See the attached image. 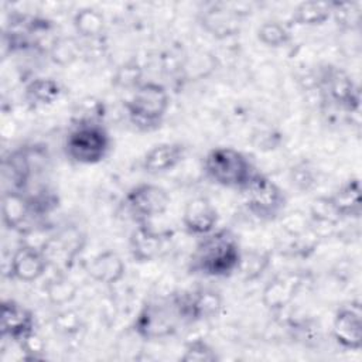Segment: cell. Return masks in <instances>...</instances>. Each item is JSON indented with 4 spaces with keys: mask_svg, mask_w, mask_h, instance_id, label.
<instances>
[{
    "mask_svg": "<svg viewBox=\"0 0 362 362\" xmlns=\"http://www.w3.org/2000/svg\"><path fill=\"white\" fill-rule=\"evenodd\" d=\"M291 180L293 184H296L300 189H308L314 182V178L305 165H297L296 168H293Z\"/></svg>",
    "mask_w": 362,
    "mask_h": 362,
    "instance_id": "31",
    "label": "cell"
},
{
    "mask_svg": "<svg viewBox=\"0 0 362 362\" xmlns=\"http://www.w3.org/2000/svg\"><path fill=\"white\" fill-rule=\"evenodd\" d=\"M124 106L130 122L139 130L153 132L164 120L170 106V96L163 85L144 82L136 86Z\"/></svg>",
    "mask_w": 362,
    "mask_h": 362,
    "instance_id": "2",
    "label": "cell"
},
{
    "mask_svg": "<svg viewBox=\"0 0 362 362\" xmlns=\"http://www.w3.org/2000/svg\"><path fill=\"white\" fill-rule=\"evenodd\" d=\"M168 205L167 191L156 184H139L124 198V206L137 225L150 223L156 216L163 215Z\"/></svg>",
    "mask_w": 362,
    "mask_h": 362,
    "instance_id": "6",
    "label": "cell"
},
{
    "mask_svg": "<svg viewBox=\"0 0 362 362\" xmlns=\"http://www.w3.org/2000/svg\"><path fill=\"white\" fill-rule=\"evenodd\" d=\"M324 83L328 96L348 112H356L359 109V89L355 82L341 69L328 68L324 75Z\"/></svg>",
    "mask_w": 362,
    "mask_h": 362,
    "instance_id": "14",
    "label": "cell"
},
{
    "mask_svg": "<svg viewBox=\"0 0 362 362\" xmlns=\"http://www.w3.org/2000/svg\"><path fill=\"white\" fill-rule=\"evenodd\" d=\"M332 14V4L327 1L308 0L300 3L294 10V21L303 25H320Z\"/></svg>",
    "mask_w": 362,
    "mask_h": 362,
    "instance_id": "22",
    "label": "cell"
},
{
    "mask_svg": "<svg viewBox=\"0 0 362 362\" xmlns=\"http://www.w3.org/2000/svg\"><path fill=\"white\" fill-rule=\"evenodd\" d=\"M178 317L173 300L170 304H148L137 315L134 329L140 337L147 339L163 338L175 331Z\"/></svg>",
    "mask_w": 362,
    "mask_h": 362,
    "instance_id": "8",
    "label": "cell"
},
{
    "mask_svg": "<svg viewBox=\"0 0 362 362\" xmlns=\"http://www.w3.org/2000/svg\"><path fill=\"white\" fill-rule=\"evenodd\" d=\"M74 27L82 37H98L103 31L105 18L96 8L83 7L74 17Z\"/></svg>",
    "mask_w": 362,
    "mask_h": 362,
    "instance_id": "23",
    "label": "cell"
},
{
    "mask_svg": "<svg viewBox=\"0 0 362 362\" xmlns=\"http://www.w3.org/2000/svg\"><path fill=\"white\" fill-rule=\"evenodd\" d=\"M269 266V255H262V253H255L249 259H243L238 272L240 270L245 274V280H255L257 279L263 270Z\"/></svg>",
    "mask_w": 362,
    "mask_h": 362,
    "instance_id": "27",
    "label": "cell"
},
{
    "mask_svg": "<svg viewBox=\"0 0 362 362\" xmlns=\"http://www.w3.org/2000/svg\"><path fill=\"white\" fill-rule=\"evenodd\" d=\"M1 214L3 222L10 229L20 228L28 215H33L28 197H25L20 191H7L3 195L1 202Z\"/></svg>",
    "mask_w": 362,
    "mask_h": 362,
    "instance_id": "19",
    "label": "cell"
},
{
    "mask_svg": "<svg viewBox=\"0 0 362 362\" xmlns=\"http://www.w3.org/2000/svg\"><path fill=\"white\" fill-rule=\"evenodd\" d=\"M339 218H359L361 215V185L358 178L348 180L334 195L328 197Z\"/></svg>",
    "mask_w": 362,
    "mask_h": 362,
    "instance_id": "18",
    "label": "cell"
},
{
    "mask_svg": "<svg viewBox=\"0 0 362 362\" xmlns=\"http://www.w3.org/2000/svg\"><path fill=\"white\" fill-rule=\"evenodd\" d=\"M204 171L215 184L243 189L256 173L250 160L232 147H215L204 158Z\"/></svg>",
    "mask_w": 362,
    "mask_h": 362,
    "instance_id": "4",
    "label": "cell"
},
{
    "mask_svg": "<svg viewBox=\"0 0 362 362\" xmlns=\"http://www.w3.org/2000/svg\"><path fill=\"white\" fill-rule=\"evenodd\" d=\"M242 192L249 212L256 218L274 221L283 215L287 202L284 191L269 177L256 171Z\"/></svg>",
    "mask_w": 362,
    "mask_h": 362,
    "instance_id": "5",
    "label": "cell"
},
{
    "mask_svg": "<svg viewBox=\"0 0 362 362\" xmlns=\"http://www.w3.org/2000/svg\"><path fill=\"white\" fill-rule=\"evenodd\" d=\"M81 320L74 311H62L55 317V328L64 334H75L79 329Z\"/></svg>",
    "mask_w": 362,
    "mask_h": 362,
    "instance_id": "30",
    "label": "cell"
},
{
    "mask_svg": "<svg viewBox=\"0 0 362 362\" xmlns=\"http://www.w3.org/2000/svg\"><path fill=\"white\" fill-rule=\"evenodd\" d=\"M64 148L66 156L78 164H98L110 150V136L96 120L79 119L68 132Z\"/></svg>",
    "mask_w": 362,
    "mask_h": 362,
    "instance_id": "3",
    "label": "cell"
},
{
    "mask_svg": "<svg viewBox=\"0 0 362 362\" xmlns=\"http://www.w3.org/2000/svg\"><path fill=\"white\" fill-rule=\"evenodd\" d=\"M187 148L181 143H160L150 148L143 158V170L157 175L177 167L185 157Z\"/></svg>",
    "mask_w": 362,
    "mask_h": 362,
    "instance_id": "15",
    "label": "cell"
},
{
    "mask_svg": "<svg viewBox=\"0 0 362 362\" xmlns=\"http://www.w3.org/2000/svg\"><path fill=\"white\" fill-rule=\"evenodd\" d=\"M49 263L44 249H38L33 245L20 246L11 256L10 272L11 276L20 281H35L47 270Z\"/></svg>",
    "mask_w": 362,
    "mask_h": 362,
    "instance_id": "9",
    "label": "cell"
},
{
    "mask_svg": "<svg viewBox=\"0 0 362 362\" xmlns=\"http://www.w3.org/2000/svg\"><path fill=\"white\" fill-rule=\"evenodd\" d=\"M165 235L156 230L150 223H140L132 232L130 252L137 262H150L158 256L163 249Z\"/></svg>",
    "mask_w": 362,
    "mask_h": 362,
    "instance_id": "16",
    "label": "cell"
},
{
    "mask_svg": "<svg viewBox=\"0 0 362 362\" xmlns=\"http://www.w3.org/2000/svg\"><path fill=\"white\" fill-rule=\"evenodd\" d=\"M218 223V211L205 197H195L185 204L182 212V225L189 235L204 236L215 230Z\"/></svg>",
    "mask_w": 362,
    "mask_h": 362,
    "instance_id": "11",
    "label": "cell"
},
{
    "mask_svg": "<svg viewBox=\"0 0 362 362\" xmlns=\"http://www.w3.org/2000/svg\"><path fill=\"white\" fill-rule=\"evenodd\" d=\"M178 315L182 321H201L216 317L222 310L221 296L209 288L185 291L173 297Z\"/></svg>",
    "mask_w": 362,
    "mask_h": 362,
    "instance_id": "7",
    "label": "cell"
},
{
    "mask_svg": "<svg viewBox=\"0 0 362 362\" xmlns=\"http://www.w3.org/2000/svg\"><path fill=\"white\" fill-rule=\"evenodd\" d=\"M33 313L14 300H4L1 304V334L16 342L23 341L35 332Z\"/></svg>",
    "mask_w": 362,
    "mask_h": 362,
    "instance_id": "12",
    "label": "cell"
},
{
    "mask_svg": "<svg viewBox=\"0 0 362 362\" xmlns=\"http://www.w3.org/2000/svg\"><path fill=\"white\" fill-rule=\"evenodd\" d=\"M242 252L236 236L229 229H216L201 236L189 260L192 273L208 277H226L238 272Z\"/></svg>",
    "mask_w": 362,
    "mask_h": 362,
    "instance_id": "1",
    "label": "cell"
},
{
    "mask_svg": "<svg viewBox=\"0 0 362 362\" xmlns=\"http://www.w3.org/2000/svg\"><path fill=\"white\" fill-rule=\"evenodd\" d=\"M303 286V276L298 273H284L272 279L262 293L263 304L273 310L279 311L288 305L293 298L297 296L298 290Z\"/></svg>",
    "mask_w": 362,
    "mask_h": 362,
    "instance_id": "13",
    "label": "cell"
},
{
    "mask_svg": "<svg viewBox=\"0 0 362 362\" xmlns=\"http://www.w3.org/2000/svg\"><path fill=\"white\" fill-rule=\"evenodd\" d=\"M202 25L212 35L226 38L239 31V14L235 11H228L222 7H215L204 14Z\"/></svg>",
    "mask_w": 362,
    "mask_h": 362,
    "instance_id": "20",
    "label": "cell"
},
{
    "mask_svg": "<svg viewBox=\"0 0 362 362\" xmlns=\"http://www.w3.org/2000/svg\"><path fill=\"white\" fill-rule=\"evenodd\" d=\"M257 38L267 47H283L290 41L288 30L279 21H266L257 30Z\"/></svg>",
    "mask_w": 362,
    "mask_h": 362,
    "instance_id": "24",
    "label": "cell"
},
{
    "mask_svg": "<svg viewBox=\"0 0 362 362\" xmlns=\"http://www.w3.org/2000/svg\"><path fill=\"white\" fill-rule=\"evenodd\" d=\"M332 4V13L342 27L351 30L359 24V11L352 8V4L349 3H331Z\"/></svg>",
    "mask_w": 362,
    "mask_h": 362,
    "instance_id": "29",
    "label": "cell"
},
{
    "mask_svg": "<svg viewBox=\"0 0 362 362\" xmlns=\"http://www.w3.org/2000/svg\"><path fill=\"white\" fill-rule=\"evenodd\" d=\"M124 272H126V266L122 257L112 250L99 253L96 257H93V260L89 263V267H88L89 276L95 281H99L103 284H115L120 281L122 277L124 276Z\"/></svg>",
    "mask_w": 362,
    "mask_h": 362,
    "instance_id": "17",
    "label": "cell"
},
{
    "mask_svg": "<svg viewBox=\"0 0 362 362\" xmlns=\"http://www.w3.org/2000/svg\"><path fill=\"white\" fill-rule=\"evenodd\" d=\"M62 95V86L52 78H37L25 86V98L34 106L51 105Z\"/></svg>",
    "mask_w": 362,
    "mask_h": 362,
    "instance_id": "21",
    "label": "cell"
},
{
    "mask_svg": "<svg viewBox=\"0 0 362 362\" xmlns=\"http://www.w3.org/2000/svg\"><path fill=\"white\" fill-rule=\"evenodd\" d=\"M181 359L188 362H214L218 359V355L204 339H194L185 345Z\"/></svg>",
    "mask_w": 362,
    "mask_h": 362,
    "instance_id": "25",
    "label": "cell"
},
{
    "mask_svg": "<svg viewBox=\"0 0 362 362\" xmlns=\"http://www.w3.org/2000/svg\"><path fill=\"white\" fill-rule=\"evenodd\" d=\"M332 335L337 344L345 349L356 351L362 345V320L358 304L341 307L332 322Z\"/></svg>",
    "mask_w": 362,
    "mask_h": 362,
    "instance_id": "10",
    "label": "cell"
},
{
    "mask_svg": "<svg viewBox=\"0 0 362 362\" xmlns=\"http://www.w3.org/2000/svg\"><path fill=\"white\" fill-rule=\"evenodd\" d=\"M51 55L54 62L59 64V65H68L71 64L76 55H78V48H76V42L71 38H64L57 41L52 45L51 49Z\"/></svg>",
    "mask_w": 362,
    "mask_h": 362,
    "instance_id": "28",
    "label": "cell"
},
{
    "mask_svg": "<svg viewBox=\"0 0 362 362\" xmlns=\"http://www.w3.org/2000/svg\"><path fill=\"white\" fill-rule=\"evenodd\" d=\"M48 298L55 304H65L71 301L75 297L76 287L66 279H55L54 281H49L47 287Z\"/></svg>",
    "mask_w": 362,
    "mask_h": 362,
    "instance_id": "26",
    "label": "cell"
}]
</instances>
